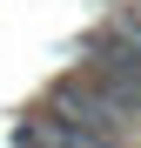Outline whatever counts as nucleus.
I'll return each instance as SVG.
<instances>
[{
	"instance_id": "obj_1",
	"label": "nucleus",
	"mask_w": 141,
	"mask_h": 148,
	"mask_svg": "<svg viewBox=\"0 0 141 148\" xmlns=\"http://www.w3.org/2000/svg\"><path fill=\"white\" fill-rule=\"evenodd\" d=\"M87 81L101 88L121 114H141V54H134V47H121L114 34L87 54Z\"/></svg>"
},
{
	"instance_id": "obj_2",
	"label": "nucleus",
	"mask_w": 141,
	"mask_h": 148,
	"mask_svg": "<svg viewBox=\"0 0 141 148\" xmlns=\"http://www.w3.org/2000/svg\"><path fill=\"white\" fill-rule=\"evenodd\" d=\"M54 108H67V114H74V128H81V135L114 128V121H121V108H114L108 94L87 81V74H67V81H54Z\"/></svg>"
},
{
	"instance_id": "obj_3",
	"label": "nucleus",
	"mask_w": 141,
	"mask_h": 148,
	"mask_svg": "<svg viewBox=\"0 0 141 148\" xmlns=\"http://www.w3.org/2000/svg\"><path fill=\"white\" fill-rule=\"evenodd\" d=\"M114 40H121V47H134V54H141V0H134V7H128L121 20H114Z\"/></svg>"
}]
</instances>
